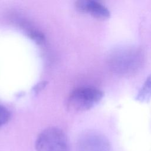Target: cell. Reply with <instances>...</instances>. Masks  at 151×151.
I'll return each mask as SVG.
<instances>
[{
    "label": "cell",
    "mask_w": 151,
    "mask_h": 151,
    "mask_svg": "<svg viewBox=\"0 0 151 151\" xmlns=\"http://www.w3.org/2000/svg\"><path fill=\"white\" fill-rule=\"evenodd\" d=\"M142 50L134 46H126L114 49L108 59L110 69L120 75L132 74L140 68L144 63Z\"/></svg>",
    "instance_id": "obj_1"
},
{
    "label": "cell",
    "mask_w": 151,
    "mask_h": 151,
    "mask_svg": "<svg viewBox=\"0 0 151 151\" xmlns=\"http://www.w3.org/2000/svg\"><path fill=\"white\" fill-rule=\"evenodd\" d=\"M103 96V93L96 87H78L69 95L67 102V108L74 112L86 111L97 104Z\"/></svg>",
    "instance_id": "obj_2"
},
{
    "label": "cell",
    "mask_w": 151,
    "mask_h": 151,
    "mask_svg": "<svg viewBox=\"0 0 151 151\" xmlns=\"http://www.w3.org/2000/svg\"><path fill=\"white\" fill-rule=\"evenodd\" d=\"M35 149L37 151H70L66 134L57 127L46 128L38 134Z\"/></svg>",
    "instance_id": "obj_3"
},
{
    "label": "cell",
    "mask_w": 151,
    "mask_h": 151,
    "mask_svg": "<svg viewBox=\"0 0 151 151\" xmlns=\"http://www.w3.org/2000/svg\"><path fill=\"white\" fill-rule=\"evenodd\" d=\"M79 151H110L108 140L102 134L90 132L84 134L78 142Z\"/></svg>",
    "instance_id": "obj_4"
},
{
    "label": "cell",
    "mask_w": 151,
    "mask_h": 151,
    "mask_svg": "<svg viewBox=\"0 0 151 151\" xmlns=\"http://www.w3.org/2000/svg\"><path fill=\"white\" fill-rule=\"evenodd\" d=\"M76 6L79 11L88 13L96 18L107 19L110 15V12L108 8L96 1H77L76 2Z\"/></svg>",
    "instance_id": "obj_5"
},
{
    "label": "cell",
    "mask_w": 151,
    "mask_h": 151,
    "mask_svg": "<svg viewBox=\"0 0 151 151\" xmlns=\"http://www.w3.org/2000/svg\"><path fill=\"white\" fill-rule=\"evenodd\" d=\"M151 98V74L147 77L136 95V99L142 103L147 102Z\"/></svg>",
    "instance_id": "obj_6"
},
{
    "label": "cell",
    "mask_w": 151,
    "mask_h": 151,
    "mask_svg": "<svg viewBox=\"0 0 151 151\" xmlns=\"http://www.w3.org/2000/svg\"><path fill=\"white\" fill-rule=\"evenodd\" d=\"M11 114L4 106L0 104V127L6 124L10 119Z\"/></svg>",
    "instance_id": "obj_7"
},
{
    "label": "cell",
    "mask_w": 151,
    "mask_h": 151,
    "mask_svg": "<svg viewBox=\"0 0 151 151\" xmlns=\"http://www.w3.org/2000/svg\"><path fill=\"white\" fill-rule=\"evenodd\" d=\"M28 35L31 38H32L37 43L41 44L44 41V34L38 31H36V30L29 31L28 32Z\"/></svg>",
    "instance_id": "obj_8"
},
{
    "label": "cell",
    "mask_w": 151,
    "mask_h": 151,
    "mask_svg": "<svg viewBox=\"0 0 151 151\" xmlns=\"http://www.w3.org/2000/svg\"><path fill=\"white\" fill-rule=\"evenodd\" d=\"M46 83H47V82H45V81H42V82L37 84L36 86H35V87L34 88V91L35 93H38V91H40V90H41L42 89H43L44 88V87L45 86Z\"/></svg>",
    "instance_id": "obj_9"
}]
</instances>
